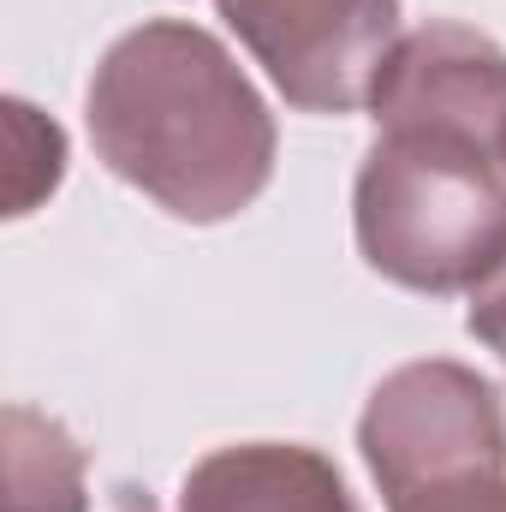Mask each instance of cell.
Returning a JSON list of instances; mask_svg holds the SVG:
<instances>
[{
	"mask_svg": "<svg viewBox=\"0 0 506 512\" xmlns=\"http://www.w3.org/2000/svg\"><path fill=\"white\" fill-rule=\"evenodd\" d=\"M12 126V167H6V215H30L66 173V137L30 102H6Z\"/></svg>",
	"mask_w": 506,
	"mask_h": 512,
	"instance_id": "8",
	"label": "cell"
},
{
	"mask_svg": "<svg viewBox=\"0 0 506 512\" xmlns=\"http://www.w3.org/2000/svg\"><path fill=\"white\" fill-rule=\"evenodd\" d=\"M358 447L393 512L495 483L506 477V399L471 364L417 358L381 376L358 417Z\"/></svg>",
	"mask_w": 506,
	"mask_h": 512,
	"instance_id": "3",
	"label": "cell"
},
{
	"mask_svg": "<svg viewBox=\"0 0 506 512\" xmlns=\"http://www.w3.org/2000/svg\"><path fill=\"white\" fill-rule=\"evenodd\" d=\"M274 90L304 114H352L370 102L393 54L399 0H215Z\"/></svg>",
	"mask_w": 506,
	"mask_h": 512,
	"instance_id": "4",
	"label": "cell"
},
{
	"mask_svg": "<svg viewBox=\"0 0 506 512\" xmlns=\"http://www.w3.org/2000/svg\"><path fill=\"white\" fill-rule=\"evenodd\" d=\"M84 447L42 411L6 405V512H84Z\"/></svg>",
	"mask_w": 506,
	"mask_h": 512,
	"instance_id": "7",
	"label": "cell"
},
{
	"mask_svg": "<svg viewBox=\"0 0 506 512\" xmlns=\"http://www.w3.org/2000/svg\"><path fill=\"white\" fill-rule=\"evenodd\" d=\"M465 328L495 352V358H506V262L471 292V310H465Z\"/></svg>",
	"mask_w": 506,
	"mask_h": 512,
	"instance_id": "9",
	"label": "cell"
},
{
	"mask_svg": "<svg viewBox=\"0 0 506 512\" xmlns=\"http://www.w3.org/2000/svg\"><path fill=\"white\" fill-rule=\"evenodd\" d=\"M399 512H506V477H495V483H471V489H453V495H429V501L399 507Z\"/></svg>",
	"mask_w": 506,
	"mask_h": 512,
	"instance_id": "10",
	"label": "cell"
},
{
	"mask_svg": "<svg viewBox=\"0 0 506 512\" xmlns=\"http://www.w3.org/2000/svg\"><path fill=\"white\" fill-rule=\"evenodd\" d=\"M90 143L173 221H233L274 179V114L239 60L185 18L126 30L90 78Z\"/></svg>",
	"mask_w": 506,
	"mask_h": 512,
	"instance_id": "1",
	"label": "cell"
},
{
	"mask_svg": "<svg viewBox=\"0 0 506 512\" xmlns=\"http://www.w3.org/2000/svg\"><path fill=\"white\" fill-rule=\"evenodd\" d=\"M501 161H506V143H501Z\"/></svg>",
	"mask_w": 506,
	"mask_h": 512,
	"instance_id": "12",
	"label": "cell"
},
{
	"mask_svg": "<svg viewBox=\"0 0 506 512\" xmlns=\"http://www.w3.org/2000/svg\"><path fill=\"white\" fill-rule=\"evenodd\" d=\"M179 512H358L346 477L316 447L245 441L191 465Z\"/></svg>",
	"mask_w": 506,
	"mask_h": 512,
	"instance_id": "6",
	"label": "cell"
},
{
	"mask_svg": "<svg viewBox=\"0 0 506 512\" xmlns=\"http://www.w3.org/2000/svg\"><path fill=\"white\" fill-rule=\"evenodd\" d=\"M370 114L381 131H453L471 143H506V54L471 24L429 18L381 60Z\"/></svg>",
	"mask_w": 506,
	"mask_h": 512,
	"instance_id": "5",
	"label": "cell"
},
{
	"mask_svg": "<svg viewBox=\"0 0 506 512\" xmlns=\"http://www.w3.org/2000/svg\"><path fill=\"white\" fill-rule=\"evenodd\" d=\"M358 251L429 298L477 292L506 262V161L453 131H381L352 191Z\"/></svg>",
	"mask_w": 506,
	"mask_h": 512,
	"instance_id": "2",
	"label": "cell"
},
{
	"mask_svg": "<svg viewBox=\"0 0 506 512\" xmlns=\"http://www.w3.org/2000/svg\"><path fill=\"white\" fill-rule=\"evenodd\" d=\"M120 512H155V507H149V501H126Z\"/></svg>",
	"mask_w": 506,
	"mask_h": 512,
	"instance_id": "11",
	"label": "cell"
}]
</instances>
